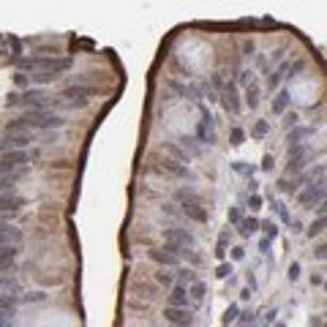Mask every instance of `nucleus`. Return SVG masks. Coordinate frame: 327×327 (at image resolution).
<instances>
[{
	"label": "nucleus",
	"mask_w": 327,
	"mask_h": 327,
	"mask_svg": "<svg viewBox=\"0 0 327 327\" xmlns=\"http://www.w3.org/2000/svg\"><path fill=\"white\" fill-rule=\"evenodd\" d=\"M177 199L183 202V204H180V210H183L185 218L196 221V224H207V221H210L207 207H202V202L196 199L194 191H177Z\"/></svg>",
	"instance_id": "f257e3e1"
},
{
	"label": "nucleus",
	"mask_w": 327,
	"mask_h": 327,
	"mask_svg": "<svg viewBox=\"0 0 327 327\" xmlns=\"http://www.w3.org/2000/svg\"><path fill=\"white\" fill-rule=\"evenodd\" d=\"M166 248L172 251L174 256H180V254H185V248H194L196 240H194V235L191 232H185V229H166Z\"/></svg>",
	"instance_id": "f03ea898"
},
{
	"label": "nucleus",
	"mask_w": 327,
	"mask_h": 327,
	"mask_svg": "<svg viewBox=\"0 0 327 327\" xmlns=\"http://www.w3.org/2000/svg\"><path fill=\"white\" fill-rule=\"evenodd\" d=\"M325 199H327V183L306 185V188H303L300 194H297V202H300L303 207H314V210H317Z\"/></svg>",
	"instance_id": "7ed1b4c3"
},
{
	"label": "nucleus",
	"mask_w": 327,
	"mask_h": 327,
	"mask_svg": "<svg viewBox=\"0 0 327 327\" xmlns=\"http://www.w3.org/2000/svg\"><path fill=\"white\" fill-rule=\"evenodd\" d=\"M164 317H166V322L174 325V327H194V314H191L188 308H172V306H166V308H164Z\"/></svg>",
	"instance_id": "20e7f679"
},
{
	"label": "nucleus",
	"mask_w": 327,
	"mask_h": 327,
	"mask_svg": "<svg viewBox=\"0 0 327 327\" xmlns=\"http://www.w3.org/2000/svg\"><path fill=\"white\" fill-rule=\"evenodd\" d=\"M27 145H30V134H5L3 139H0V150L3 153H11V150H25Z\"/></svg>",
	"instance_id": "39448f33"
},
{
	"label": "nucleus",
	"mask_w": 327,
	"mask_h": 327,
	"mask_svg": "<svg viewBox=\"0 0 327 327\" xmlns=\"http://www.w3.org/2000/svg\"><path fill=\"white\" fill-rule=\"evenodd\" d=\"M0 164L11 172V169H19V166H25V164H30V153H25V150H11V153L0 156Z\"/></svg>",
	"instance_id": "423d86ee"
},
{
	"label": "nucleus",
	"mask_w": 327,
	"mask_h": 327,
	"mask_svg": "<svg viewBox=\"0 0 327 327\" xmlns=\"http://www.w3.org/2000/svg\"><path fill=\"white\" fill-rule=\"evenodd\" d=\"M25 207V196L14 194V191H8V194H0V213H11L14 215L16 210Z\"/></svg>",
	"instance_id": "0eeeda50"
},
{
	"label": "nucleus",
	"mask_w": 327,
	"mask_h": 327,
	"mask_svg": "<svg viewBox=\"0 0 327 327\" xmlns=\"http://www.w3.org/2000/svg\"><path fill=\"white\" fill-rule=\"evenodd\" d=\"M19 243H22V232L16 226L5 224V221H0V245H19Z\"/></svg>",
	"instance_id": "6e6552de"
},
{
	"label": "nucleus",
	"mask_w": 327,
	"mask_h": 327,
	"mask_svg": "<svg viewBox=\"0 0 327 327\" xmlns=\"http://www.w3.org/2000/svg\"><path fill=\"white\" fill-rule=\"evenodd\" d=\"M150 259L159 262V265H164V267H174L180 262V256H174L172 251L164 245V248H150Z\"/></svg>",
	"instance_id": "1a4fd4ad"
},
{
	"label": "nucleus",
	"mask_w": 327,
	"mask_h": 327,
	"mask_svg": "<svg viewBox=\"0 0 327 327\" xmlns=\"http://www.w3.org/2000/svg\"><path fill=\"white\" fill-rule=\"evenodd\" d=\"M191 297H188V289L185 286H172V295H169V306L172 308H188Z\"/></svg>",
	"instance_id": "9d476101"
},
{
	"label": "nucleus",
	"mask_w": 327,
	"mask_h": 327,
	"mask_svg": "<svg viewBox=\"0 0 327 327\" xmlns=\"http://www.w3.org/2000/svg\"><path fill=\"white\" fill-rule=\"evenodd\" d=\"M224 107L229 109L232 115L240 112V101H237V87L235 85H226L224 87Z\"/></svg>",
	"instance_id": "9b49d317"
},
{
	"label": "nucleus",
	"mask_w": 327,
	"mask_h": 327,
	"mask_svg": "<svg viewBox=\"0 0 327 327\" xmlns=\"http://www.w3.org/2000/svg\"><path fill=\"white\" fill-rule=\"evenodd\" d=\"M19 303L22 300L16 295H0V314H3V317H5V314H14Z\"/></svg>",
	"instance_id": "f8f14e48"
},
{
	"label": "nucleus",
	"mask_w": 327,
	"mask_h": 327,
	"mask_svg": "<svg viewBox=\"0 0 327 327\" xmlns=\"http://www.w3.org/2000/svg\"><path fill=\"white\" fill-rule=\"evenodd\" d=\"M66 96H68V98H79V104H85L90 96H96V90H93V87H79V85H74V87H68V90H66Z\"/></svg>",
	"instance_id": "ddd939ff"
},
{
	"label": "nucleus",
	"mask_w": 327,
	"mask_h": 327,
	"mask_svg": "<svg viewBox=\"0 0 327 327\" xmlns=\"http://www.w3.org/2000/svg\"><path fill=\"white\" fill-rule=\"evenodd\" d=\"M325 174H327V164H319V166L311 169V172L303 174V177H300V185H314V180H317V177H325Z\"/></svg>",
	"instance_id": "4468645a"
},
{
	"label": "nucleus",
	"mask_w": 327,
	"mask_h": 327,
	"mask_svg": "<svg viewBox=\"0 0 327 327\" xmlns=\"http://www.w3.org/2000/svg\"><path fill=\"white\" fill-rule=\"evenodd\" d=\"M19 289V284H16V278L11 276V273H3L0 276V295H11V292Z\"/></svg>",
	"instance_id": "2eb2a0df"
},
{
	"label": "nucleus",
	"mask_w": 327,
	"mask_h": 327,
	"mask_svg": "<svg viewBox=\"0 0 327 327\" xmlns=\"http://www.w3.org/2000/svg\"><path fill=\"white\" fill-rule=\"evenodd\" d=\"M311 134H314V128H295V131H289L286 142H289L292 148H295V145H300L303 139H306V137H311Z\"/></svg>",
	"instance_id": "dca6fc26"
},
{
	"label": "nucleus",
	"mask_w": 327,
	"mask_h": 327,
	"mask_svg": "<svg viewBox=\"0 0 327 327\" xmlns=\"http://www.w3.org/2000/svg\"><path fill=\"white\" fill-rule=\"evenodd\" d=\"M259 226H262V221L251 215V218H245L243 224H240V235H243V237H251V235H254L256 229H259Z\"/></svg>",
	"instance_id": "f3484780"
},
{
	"label": "nucleus",
	"mask_w": 327,
	"mask_h": 327,
	"mask_svg": "<svg viewBox=\"0 0 327 327\" xmlns=\"http://www.w3.org/2000/svg\"><path fill=\"white\" fill-rule=\"evenodd\" d=\"M325 229H327V215H319V218H314V224L308 226L306 235H308V237H317L319 232H325Z\"/></svg>",
	"instance_id": "a211bd4d"
},
{
	"label": "nucleus",
	"mask_w": 327,
	"mask_h": 327,
	"mask_svg": "<svg viewBox=\"0 0 327 327\" xmlns=\"http://www.w3.org/2000/svg\"><path fill=\"white\" fill-rule=\"evenodd\" d=\"M245 104H248L251 109L259 107V85H248V90H245Z\"/></svg>",
	"instance_id": "6ab92c4d"
},
{
	"label": "nucleus",
	"mask_w": 327,
	"mask_h": 327,
	"mask_svg": "<svg viewBox=\"0 0 327 327\" xmlns=\"http://www.w3.org/2000/svg\"><path fill=\"white\" fill-rule=\"evenodd\" d=\"M286 107H289V93L281 90V93L276 96V101H273V112H276V115H281Z\"/></svg>",
	"instance_id": "aec40b11"
},
{
	"label": "nucleus",
	"mask_w": 327,
	"mask_h": 327,
	"mask_svg": "<svg viewBox=\"0 0 327 327\" xmlns=\"http://www.w3.org/2000/svg\"><path fill=\"white\" fill-rule=\"evenodd\" d=\"M177 278H180V286H183V284H196V281H199V278L194 276V270H191V267H180V270H177Z\"/></svg>",
	"instance_id": "412c9836"
},
{
	"label": "nucleus",
	"mask_w": 327,
	"mask_h": 327,
	"mask_svg": "<svg viewBox=\"0 0 327 327\" xmlns=\"http://www.w3.org/2000/svg\"><path fill=\"white\" fill-rule=\"evenodd\" d=\"M16 245H0V259H5V262H16Z\"/></svg>",
	"instance_id": "4be33fe9"
},
{
	"label": "nucleus",
	"mask_w": 327,
	"mask_h": 327,
	"mask_svg": "<svg viewBox=\"0 0 327 327\" xmlns=\"http://www.w3.org/2000/svg\"><path fill=\"white\" fill-rule=\"evenodd\" d=\"M188 295L194 297V300H204V295H207V286H204L202 281H196V284H191Z\"/></svg>",
	"instance_id": "5701e85b"
},
{
	"label": "nucleus",
	"mask_w": 327,
	"mask_h": 327,
	"mask_svg": "<svg viewBox=\"0 0 327 327\" xmlns=\"http://www.w3.org/2000/svg\"><path fill=\"white\" fill-rule=\"evenodd\" d=\"M14 180H16V174H5V177H0V194L14 191Z\"/></svg>",
	"instance_id": "b1692460"
},
{
	"label": "nucleus",
	"mask_w": 327,
	"mask_h": 327,
	"mask_svg": "<svg viewBox=\"0 0 327 327\" xmlns=\"http://www.w3.org/2000/svg\"><path fill=\"white\" fill-rule=\"evenodd\" d=\"M226 240H229V232H221L218 248H215V256H218V259H224V256H226Z\"/></svg>",
	"instance_id": "393cba45"
},
{
	"label": "nucleus",
	"mask_w": 327,
	"mask_h": 327,
	"mask_svg": "<svg viewBox=\"0 0 327 327\" xmlns=\"http://www.w3.org/2000/svg\"><path fill=\"white\" fill-rule=\"evenodd\" d=\"M262 229H265L267 240H270V237H273V240H276V237H278V226L273 224V221H265V224H262Z\"/></svg>",
	"instance_id": "a878e982"
},
{
	"label": "nucleus",
	"mask_w": 327,
	"mask_h": 327,
	"mask_svg": "<svg viewBox=\"0 0 327 327\" xmlns=\"http://www.w3.org/2000/svg\"><path fill=\"white\" fill-rule=\"evenodd\" d=\"M267 131H270V123H267V120H259V123L254 126V131H251V134H254V137H265Z\"/></svg>",
	"instance_id": "bb28decb"
},
{
	"label": "nucleus",
	"mask_w": 327,
	"mask_h": 327,
	"mask_svg": "<svg viewBox=\"0 0 327 327\" xmlns=\"http://www.w3.org/2000/svg\"><path fill=\"white\" fill-rule=\"evenodd\" d=\"M237 314H240V308H237L235 303H232V306L226 308V314H224V322H226V325H232V322L237 319Z\"/></svg>",
	"instance_id": "cd10ccee"
},
{
	"label": "nucleus",
	"mask_w": 327,
	"mask_h": 327,
	"mask_svg": "<svg viewBox=\"0 0 327 327\" xmlns=\"http://www.w3.org/2000/svg\"><path fill=\"white\" fill-rule=\"evenodd\" d=\"M156 281H159V284H164V286H172L174 284V276H172V273H156Z\"/></svg>",
	"instance_id": "c85d7f7f"
},
{
	"label": "nucleus",
	"mask_w": 327,
	"mask_h": 327,
	"mask_svg": "<svg viewBox=\"0 0 327 327\" xmlns=\"http://www.w3.org/2000/svg\"><path fill=\"white\" fill-rule=\"evenodd\" d=\"M229 273H232V262H221V265L215 267V276L218 278H226Z\"/></svg>",
	"instance_id": "c756f323"
},
{
	"label": "nucleus",
	"mask_w": 327,
	"mask_h": 327,
	"mask_svg": "<svg viewBox=\"0 0 327 327\" xmlns=\"http://www.w3.org/2000/svg\"><path fill=\"white\" fill-rule=\"evenodd\" d=\"M229 224H237V226L243 224V213H240V207H232V210H229Z\"/></svg>",
	"instance_id": "7c9ffc66"
},
{
	"label": "nucleus",
	"mask_w": 327,
	"mask_h": 327,
	"mask_svg": "<svg viewBox=\"0 0 327 327\" xmlns=\"http://www.w3.org/2000/svg\"><path fill=\"white\" fill-rule=\"evenodd\" d=\"M286 276H289V281H297V278H300V265H297V262H292Z\"/></svg>",
	"instance_id": "2f4dec72"
},
{
	"label": "nucleus",
	"mask_w": 327,
	"mask_h": 327,
	"mask_svg": "<svg viewBox=\"0 0 327 327\" xmlns=\"http://www.w3.org/2000/svg\"><path fill=\"white\" fill-rule=\"evenodd\" d=\"M273 207H276V210H278V215H281V218H284V221H292V215H289V210H286V204H281V202H276V204H273Z\"/></svg>",
	"instance_id": "473e14b6"
},
{
	"label": "nucleus",
	"mask_w": 327,
	"mask_h": 327,
	"mask_svg": "<svg viewBox=\"0 0 327 327\" xmlns=\"http://www.w3.org/2000/svg\"><path fill=\"white\" fill-rule=\"evenodd\" d=\"M248 207H251V210H259V207H262V196H259V194H251Z\"/></svg>",
	"instance_id": "72a5a7b5"
},
{
	"label": "nucleus",
	"mask_w": 327,
	"mask_h": 327,
	"mask_svg": "<svg viewBox=\"0 0 327 327\" xmlns=\"http://www.w3.org/2000/svg\"><path fill=\"white\" fill-rule=\"evenodd\" d=\"M243 128H235V131H232V145H243Z\"/></svg>",
	"instance_id": "f704fd0d"
},
{
	"label": "nucleus",
	"mask_w": 327,
	"mask_h": 327,
	"mask_svg": "<svg viewBox=\"0 0 327 327\" xmlns=\"http://www.w3.org/2000/svg\"><path fill=\"white\" fill-rule=\"evenodd\" d=\"M243 256H245V248H240V245H235V248H232V259H235V262H240Z\"/></svg>",
	"instance_id": "c9c22d12"
},
{
	"label": "nucleus",
	"mask_w": 327,
	"mask_h": 327,
	"mask_svg": "<svg viewBox=\"0 0 327 327\" xmlns=\"http://www.w3.org/2000/svg\"><path fill=\"white\" fill-rule=\"evenodd\" d=\"M314 256H317V259H327V243H325V245H319V248L314 251Z\"/></svg>",
	"instance_id": "e433bc0d"
},
{
	"label": "nucleus",
	"mask_w": 327,
	"mask_h": 327,
	"mask_svg": "<svg viewBox=\"0 0 327 327\" xmlns=\"http://www.w3.org/2000/svg\"><path fill=\"white\" fill-rule=\"evenodd\" d=\"M27 82H30V79H27V74H22V71L16 74V85H19V87H25Z\"/></svg>",
	"instance_id": "4c0bfd02"
},
{
	"label": "nucleus",
	"mask_w": 327,
	"mask_h": 327,
	"mask_svg": "<svg viewBox=\"0 0 327 327\" xmlns=\"http://www.w3.org/2000/svg\"><path fill=\"white\" fill-rule=\"evenodd\" d=\"M281 74H284V68H281V71H276V74H273V77H270V87H276L278 82H281Z\"/></svg>",
	"instance_id": "58836bf2"
},
{
	"label": "nucleus",
	"mask_w": 327,
	"mask_h": 327,
	"mask_svg": "<svg viewBox=\"0 0 327 327\" xmlns=\"http://www.w3.org/2000/svg\"><path fill=\"white\" fill-rule=\"evenodd\" d=\"M262 169H273V156H265V159H262Z\"/></svg>",
	"instance_id": "ea45409f"
},
{
	"label": "nucleus",
	"mask_w": 327,
	"mask_h": 327,
	"mask_svg": "<svg viewBox=\"0 0 327 327\" xmlns=\"http://www.w3.org/2000/svg\"><path fill=\"white\" fill-rule=\"evenodd\" d=\"M317 213H319V215H327V199H325V202L317 207Z\"/></svg>",
	"instance_id": "a19ab883"
},
{
	"label": "nucleus",
	"mask_w": 327,
	"mask_h": 327,
	"mask_svg": "<svg viewBox=\"0 0 327 327\" xmlns=\"http://www.w3.org/2000/svg\"><path fill=\"white\" fill-rule=\"evenodd\" d=\"M311 284H314V286L322 284V276H319V273H314V276H311Z\"/></svg>",
	"instance_id": "79ce46f5"
},
{
	"label": "nucleus",
	"mask_w": 327,
	"mask_h": 327,
	"mask_svg": "<svg viewBox=\"0 0 327 327\" xmlns=\"http://www.w3.org/2000/svg\"><path fill=\"white\" fill-rule=\"evenodd\" d=\"M276 327H284V325H276Z\"/></svg>",
	"instance_id": "37998d69"
},
{
	"label": "nucleus",
	"mask_w": 327,
	"mask_h": 327,
	"mask_svg": "<svg viewBox=\"0 0 327 327\" xmlns=\"http://www.w3.org/2000/svg\"><path fill=\"white\" fill-rule=\"evenodd\" d=\"M322 327H327V322H325V325H322Z\"/></svg>",
	"instance_id": "c03bdc74"
},
{
	"label": "nucleus",
	"mask_w": 327,
	"mask_h": 327,
	"mask_svg": "<svg viewBox=\"0 0 327 327\" xmlns=\"http://www.w3.org/2000/svg\"><path fill=\"white\" fill-rule=\"evenodd\" d=\"M325 289H327V284H325Z\"/></svg>",
	"instance_id": "a18cd8bd"
}]
</instances>
